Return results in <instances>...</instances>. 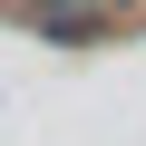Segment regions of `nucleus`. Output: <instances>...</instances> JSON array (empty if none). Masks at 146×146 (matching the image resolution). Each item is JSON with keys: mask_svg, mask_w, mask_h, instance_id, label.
I'll list each match as a JSON object with an SVG mask.
<instances>
[{"mask_svg": "<svg viewBox=\"0 0 146 146\" xmlns=\"http://www.w3.org/2000/svg\"><path fill=\"white\" fill-rule=\"evenodd\" d=\"M127 10H136V0H98V20H127Z\"/></svg>", "mask_w": 146, "mask_h": 146, "instance_id": "nucleus-1", "label": "nucleus"}, {"mask_svg": "<svg viewBox=\"0 0 146 146\" xmlns=\"http://www.w3.org/2000/svg\"><path fill=\"white\" fill-rule=\"evenodd\" d=\"M0 10H29V0H0Z\"/></svg>", "mask_w": 146, "mask_h": 146, "instance_id": "nucleus-2", "label": "nucleus"}]
</instances>
